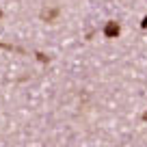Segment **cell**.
<instances>
[{"instance_id": "1", "label": "cell", "mask_w": 147, "mask_h": 147, "mask_svg": "<svg viewBox=\"0 0 147 147\" xmlns=\"http://www.w3.org/2000/svg\"><path fill=\"white\" fill-rule=\"evenodd\" d=\"M104 32H106V37H117L119 35V24L117 22H108L106 28H104Z\"/></svg>"}, {"instance_id": "2", "label": "cell", "mask_w": 147, "mask_h": 147, "mask_svg": "<svg viewBox=\"0 0 147 147\" xmlns=\"http://www.w3.org/2000/svg\"><path fill=\"white\" fill-rule=\"evenodd\" d=\"M56 13H59L56 9H52V11L48 9V11H43V13H41V18H43V20H54V18H56Z\"/></svg>"}, {"instance_id": "3", "label": "cell", "mask_w": 147, "mask_h": 147, "mask_svg": "<svg viewBox=\"0 0 147 147\" xmlns=\"http://www.w3.org/2000/svg\"><path fill=\"white\" fill-rule=\"evenodd\" d=\"M143 28H147V18H145V20H143Z\"/></svg>"}, {"instance_id": "4", "label": "cell", "mask_w": 147, "mask_h": 147, "mask_svg": "<svg viewBox=\"0 0 147 147\" xmlns=\"http://www.w3.org/2000/svg\"><path fill=\"white\" fill-rule=\"evenodd\" d=\"M143 119H145V121H147V113H145V115H143Z\"/></svg>"}]
</instances>
